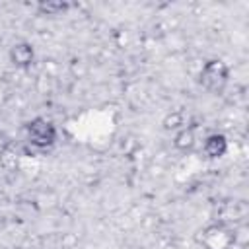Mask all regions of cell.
<instances>
[{
	"label": "cell",
	"instance_id": "1",
	"mask_svg": "<svg viewBox=\"0 0 249 249\" xmlns=\"http://www.w3.org/2000/svg\"><path fill=\"white\" fill-rule=\"evenodd\" d=\"M226 78H228V70L220 60L208 62L202 70V84L210 89H220L226 84Z\"/></svg>",
	"mask_w": 249,
	"mask_h": 249
},
{
	"label": "cell",
	"instance_id": "2",
	"mask_svg": "<svg viewBox=\"0 0 249 249\" xmlns=\"http://www.w3.org/2000/svg\"><path fill=\"white\" fill-rule=\"evenodd\" d=\"M29 138L37 146H47L54 140V126L45 119H35L29 123Z\"/></svg>",
	"mask_w": 249,
	"mask_h": 249
},
{
	"label": "cell",
	"instance_id": "3",
	"mask_svg": "<svg viewBox=\"0 0 249 249\" xmlns=\"http://www.w3.org/2000/svg\"><path fill=\"white\" fill-rule=\"evenodd\" d=\"M204 148H206L208 156H212V158L222 156V154H224V150H226V138H224L222 134H212V136L206 140Z\"/></svg>",
	"mask_w": 249,
	"mask_h": 249
},
{
	"label": "cell",
	"instance_id": "4",
	"mask_svg": "<svg viewBox=\"0 0 249 249\" xmlns=\"http://www.w3.org/2000/svg\"><path fill=\"white\" fill-rule=\"evenodd\" d=\"M12 58H14V62H18V64H29L31 58H33V51H31V47L25 45V43L14 45V49H12Z\"/></svg>",
	"mask_w": 249,
	"mask_h": 249
},
{
	"label": "cell",
	"instance_id": "5",
	"mask_svg": "<svg viewBox=\"0 0 249 249\" xmlns=\"http://www.w3.org/2000/svg\"><path fill=\"white\" fill-rule=\"evenodd\" d=\"M193 144V132L189 130H183L179 136H177V146H191Z\"/></svg>",
	"mask_w": 249,
	"mask_h": 249
}]
</instances>
